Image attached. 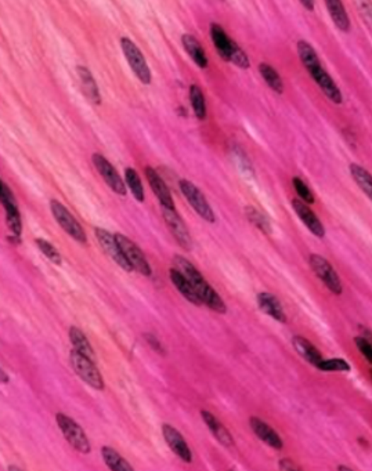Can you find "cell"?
Segmentation results:
<instances>
[{"mask_svg":"<svg viewBox=\"0 0 372 471\" xmlns=\"http://www.w3.org/2000/svg\"><path fill=\"white\" fill-rule=\"evenodd\" d=\"M173 268H176L178 271H180L187 281L191 284V286L194 288V291L197 292V295L199 296L202 304H205L207 307H209L211 310H214L215 313L219 314H226L227 313V306L224 303V300L220 297L216 291L207 282V279L202 277V274L191 264L186 257L183 256H175L173 257Z\"/></svg>","mask_w":372,"mask_h":471,"instance_id":"1","label":"cell"},{"mask_svg":"<svg viewBox=\"0 0 372 471\" xmlns=\"http://www.w3.org/2000/svg\"><path fill=\"white\" fill-rule=\"evenodd\" d=\"M69 361H71V365H72V369L75 371V373L85 383L93 387L94 390L104 388V379H103L98 368L95 366L94 359L74 349L69 354Z\"/></svg>","mask_w":372,"mask_h":471,"instance_id":"2","label":"cell"},{"mask_svg":"<svg viewBox=\"0 0 372 471\" xmlns=\"http://www.w3.org/2000/svg\"><path fill=\"white\" fill-rule=\"evenodd\" d=\"M56 421L62 430V436L71 443L74 449H76L81 453H89L92 450V445L88 436L75 420H72L69 416L64 413H57Z\"/></svg>","mask_w":372,"mask_h":471,"instance_id":"3","label":"cell"},{"mask_svg":"<svg viewBox=\"0 0 372 471\" xmlns=\"http://www.w3.org/2000/svg\"><path fill=\"white\" fill-rule=\"evenodd\" d=\"M121 49L124 52V59L127 61L129 66L137 76V79L143 85H150L151 83V71L149 68V64L144 59L143 53L140 49L136 46L134 42H132L129 37H122L121 39Z\"/></svg>","mask_w":372,"mask_h":471,"instance_id":"4","label":"cell"},{"mask_svg":"<svg viewBox=\"0 0 372 471\" xmlns=\"http://www.w3.org/2000/svg\"><path fill=\"white\" fill-rule=\"evenodd\" d=\"M180 191L183 192L185 198L188 201V204L194 209V211L205 221L208 223H215L216 221V214L214 211V209L209 205V202L207 201L205 195L202 194V191L192 184L188 180H180L179 182Z\"/></svg>","mask_w":372,"mask_h":471,"instance_id":"5","label":"cell"},{"mask_svg":"<svg viewBox=\"0 0 372 471\" xmlns=\"http://www.w3.org/2000/svg\"><path fill=\"white\" fill-rule=\"evenodd\" d=\"M309 263H310L311 269L317 275V278L321 279L322 284L334 295H342L343 286H342L341 278L337 274L335 268L331 265V263L325 257L313 253V255H310V257H309Z\"/></svg>","mask_w":372,"mask_h":471,"instance_id":"6","label":"cell"},{"mask_svg":"<svg viewBox=\"0 0 372 471\" xmlns=\"http://www.w3.org/2000/svg\"><path fill=\"white\" fill-rule=\"evenodd\" d=\"M50 210L54 216L56 221L60 224L62 230L69 236H72L75 240L81 243H86V234L82 228V226L75 220V217L69 213V210L62 205V202L52 199L50 201Z\"/></svg>","mask_w":372,"mask_h":471,"instance_id":"7","label":"cell"},{"mask_svg":"<svg viewBox=\"0 0 372 471\" xmlns=\"http://www.w3.org/2000/svg\"><path fill=\"white\" fill-rule=\"evenodd\" d=\"M122 252H124L126 260L129 262V264L132 265L133 271H137L141 275L150 277L151 275V267L149 264L144 253L141 252V249L127 236H122V234H114Z\"/></svg>","mask_w":372,"mask_h":471,"instance_id":"8","label":"cell"},{"mask_svg":"<svg viewBox=\"0 0 372 471\" xmlns=\"http://www.w3.org/2000/svg\"><path fill=\"white\" fill-rule=\"evenodd\" d=\"M94 236L97 238L103 250L107 253V256H110L117 264L120 265L121 268H124V271H127V272L133 271L132 265L129 264V262L126 260L124 252H122L115 236L110 234L104 228H94Z\"/></svg>","mask_w":372,"mask_h":471,"instance_id":"9","label":"cell"},{"mask_svg":"<svg viewBox=\"0 0 372 471\" xmlns=\"http://www.w3.org/2000/svg\"><path fill=\"white\" fill-rule=\"evenodd\" d=\"M94 168L97 169V172L100 173V176L103 177V180L105 181V184L118 195H126V184L124 180L120 176V173L117 172V169L101 155V153H94L93 158Z\"/></svg>","mask_w":372,"mask_h":471,"instance_id":"10","label":"cell"},{"mask_svg":"<svg viewBox=\"0 0 372 471\" xmlns=\"http://www.w3.org/2000/svg\"><path fill=\"white\" fill-rule=\"evenodd\" d=\"M162 214H163V219H165V221L169 227V231L172 233L173 238L178 240V243L183 249L191 250L192 249V238L190 236L186 223L179 216V213L175 209L162 207Z\"/></svg>","mask_w":372,"mask_h":471,"instance_id":"11","label":"cell"},{"mask_svg":"<svg viewBox=\"0 0 372 471\" xmlns=\"http://www.w3.org/2000/svg\"><path fill=\"white\" fill-rule=\"evenodd\" d=\"M309 74H310L313 81L315 82V85L324 93V95L331 103H334L337 105H341L342 103H343L342 91L338 88V85L335 83V81L332 79V76L325 71V68L322 66V64L314 66L313 69L309 71Z\"/></svg>","mask_w":372,"mask_h":471,"instance_id":"12","label":"cell"},{"mask_svg":"<svg viewBox=\"0 0 372 471\" xmlns=\"http://www.w3.org/2000/svg\"><path fill=\"white\" fill-rule=\"evenodd\" d=\"M4 207V211H6V224L8 227V230L11 231V239H17L20 240V236L23 233V223H21V214L20 210L17 207L16 198L11 192V190L6 185L4 191H3V197H1V202Z\"/></svg>","mask_w":372,"mask_h":471,"instance_id":"13","label":"cell"},{"mask_svg":"<svg viewBox=\"0 0 372 471\" xmlns=\"http://www.w3.org/2000/svg\"><path fill=\"white\" fill-rule=\"evenodd\" d=\"M162 436L165 438L169 448L172 449L173 453H176L183 462L191 463L192 462V453L190 450V446L183 436L170 424H163L162 426Z\"/></svg>","mask_w":372,"mask_h":471,"instance_id":"14","label":"cell"},{"mask_svg":"<svg viewBox=\"0 0 372 471\" xmlns=\"http://www.w3.org/2000/svg\"><path fill=\"white\" fill-rule=\"evenodd\" d=\"M292 207L295 210V213L298 214V217L301 219V221L309 228L311 234L320 239H322L325 236V228L322 226V223L320 221V219L315 216V213L311 210L309 205L306 202H303L302 199H292Z\"/></svg>","mask_w":372,"mask_h":471,"instance_id":"15","label":"cell"},{"mask_svg":"<svg viewBox=\"0 0 372 471\" xmlns=\"http://www.w3.org/2000/svg\"><path fill=\"white\" fill-rule=\"evenodd\" d=\"M249 424H250L252 431L256 434V437L260 441L265 442L266 445H269L270 448L277 449V450H281L284 448V442L279 437V433L272 426H269L266 421L253 416L249 419Z\"/></svg>","mask_w":372,"mask_h":471,"instance_id":"16","label":"cell"},{"mask_svg":"<svg viewBox=\"0 0 372 471\" xmlns=\"http://www.w3.org/2000/svg\"><path fill=\"white\" fill-rule=\"evenodd\" d=\"M146 177H147V181H149L153 192L156 194L161 207H166V209H175V201L172 198V194H170L166 182L162 180V177L159 176L156 170L150 166L146 168Z\"/></svg>","mask_w":372,"mask_h":471,"instance_id":"17","label":"cell"},{"mask_svg":"<svg viewBox=\"0 0 372 471\" xmlns=\"http://www.w3.org/2000/svg\"><path fill=\"white\" fill-rule=\"evenodd\" d=\"M256 301H257L259 308L265 314H267L270 318H273L274 321H277L279 324H286V321H288L286 313L284 311V307H282L281 301L273 293L262 292L256 297Z\"/></svg>","mask_w":372,"mask_h":471,"instance_id":"18","label":"cell"},{"mask_svg":"<svg viewBox=\"0 0 372 471\" xmlns=\"http://www.w3.org/2000/svg\"><path fill=\"white\" fill-rule=\"evenodd\" d=\"M201 417L217 441L220 442L221 445H224L226 448L234 446V438H233L231 433L224 427V424L221 421L217 420L216 416H214L209 411L204 409V411H201Z\"/></svg>","mask_w":372,"mask_h":471,"instance_id":"19","label":"cell"},{"mask_svg":"<svg viewBox=\"0 0 372 471\" xmlns=\"http://www.w3.org/2000/svg\"><path fill=\"white\" fill-rule=\"evenodd\" d=\"M324 3H325V7H327L330 17L332 18L335 27L344 33L350 32V28H351L350 18H349V14H347L342 0H324Z\"/></svg>","mask_w":372,"mask_h":471,"instance_id":"20","label":"cell"},{"mask_svg":"<svg viewBox=\"0 0 372 471\" xmlns=\"http://www.w3.org/2000/svg\"><path fill=\"white\" fill-rule=\"evenodd\" d=\"M211 36H212V42L215 45V49H216L219 56L224 59V61L230 62L234 40L227 36V33L224 32V30L219 24H212V27H211Z\"/></svg>","mask_w":372,"mask_h":471,"instance_id":"21","label":"cell"},{"mask_svg":"<svg viewBox=\"0 0 372 471\" xmlns=\"http://www.w3.org/2000/svg\"><path fill=\"white\" fill-rule=\"evenodd\" d=\"M76 74H78V78H79L81 88H82L83 94L93 104H100L101 103V95H100V90H98V86H97V83L94 81L92 72L86 66L79 65V66H76Z\"/></svg>","mask_w":372,"mask_h":471,"instance_id":"22","label":"cell"},{"mask_svg":"<svg viewBox=\"0 0 372 471\" xmlns=\"http://www.w3.org/2000/svg\"><path fill=\"white\" fill-rule=\"evenodd\" d=\"M169 277H170V281L173 284V286L180 292V295L183 296L185 298H187L190 303L195 304V306H201L202 301L199 298V296L197 295V292L194 291V288L191 286V284L188 282L186 279V277L178 271L176 268H172L169 271Z\"/></svg>","mask_w":372,"mask_h":471,"instance_id":"23","label":"cell"},{"mask_svg":"<svg viewBox=\"0 0 372 471\" xmlns=\"http://www.w3.org/2000/svg\"><path fill=\"white\" fill-rule=\"evenodd\" d=\"M292 346L296 350V353L301 354L309 364L315 368L324 359L321 353L317 350V347L303 336H295L292 339Z\"/></svg>","mask_w":372,"mask_h":471,"instance_id":"24","label":"cell"},{"mask_svg":"<svg viewBox=\"0 0 372 471\" xmlns=\"http://www.w3.org/2000/svg\"><path fill=\"white\" fill-rule=\"evenodd\" d=\"M182 43L183 47L186 50L187 54L191 57V59L202 69H205L208 66V57L205 54V50L202 49L201 43L190 33H185L182 36Z\"/></svg>","mask_w":372,"mask_h":471,"instance_id":"25","label":"cell"},{"mask_svg":"<svg viewBox=\"0 0 372 471\" xmlns=\"http://www.w3.org/2000/svg\"><path fill=\"white\" fill-rule=\"evenodd\" d=\"M350 170V176L353 177L354 182L359 185V188L367 195V198L372 201V175L364 169L363 166L357 165V163H351L349 166Z\"/></svg>","mask_w":372,"mask_h":471,"instance_id":"26","label":"cell"},{"mask_svg":"<svg viewBox=\"0 0 372 471\" xmlns=\"http://www.w3.org/2000/svg\"><path fill=\"white\" fill-rule=\"evenodd\" d=\"M103 459L107 465V467L112 471H133V467L124 460V458L112 448L103 446L101 448Z\"/></svg>","mask_w":372,"mask_h":471,"instance_id":"27","label":"cell"},{"mask_svg":"<svg viewBox=\"0 0 372 471\" xmlns=\"http://www.w3.org/2000/svg\"><path fill=\"white\" fill-rule=\"evenodd\" d=\"M69 339H71V343L74 346V349L79 353L89 356L95 361V356H94L93 347L91 344V342L88 340V337L85 336V333L76 327V326H71L69 329Z\"/></svg>","mask_w":372,"mask_h":471,"instance_id":"28","label":"cell"},{"mask_svg":"<svg viewBox=\"0 0 372 471\" xmlns=\"http://www.w3.org/2000/svg\"><path fill=\"white\" fill-rule=\"evenodd\" d=\"M259 72L262 75V78L265 79V82L269 85V88L272 90H274L276 93L279 94H282L284 93V83H282V79L279 76V72L269 64L266 62H262L259 65Z\"/></svg>","mask_w":372,"mask_h":471,"instance_id":"29","label":"cell"},{"mask_svg":"<svg viewBox=\"0 0 372 471\" xmlns=\"http://www.w3.org/2000/svg\"><path fill=\"white\" fill-rule=\"evenodd\" d=\"M124 181H126V185L129 187V190L132 191V195L136 198V201L144 202V199H146L144 187H143V182L140 180V176L137 175V172L132 168H127L124 170Z\"/></svg>","mask_w":372,"mask_h":471,"instance_id":"30","label":"cell"},{"mask_svg":"<svg viewBox=\"0 0 372 471\" xmlns=\"http://www.w3.org/2000/svg\"><path fill=\"white\" fill-rule=\"evenodd\" d=\"M190 101L191 107L194 110V114L198 119L207 118V104H205V97L204 93L199 86L191 85L190 86Z\"/></svg>","mask_w":372,"mask_h":471,"instance_id":"31","label":"cell"},{"mask_svg":"<svg viewBox=\"0 0 372 471\" xmlns=\"http://www.w3.org/2000/svg\"><path fill=\"white\" fill-rule=\"evenodd\" d=\"M245 214L248 217L249 221L256 227L259 228L262 233L265 234H270L272 233V227H270V223L269 220L256 209L253 207H245Z\"/></svg>","mask_w":372,"mask_h":471,"instance_id":"32","label":"cell"},{"mask_svg":"<svg viewBox=\"0 0 372 471\" xmlns=\"http://www.w3.org/2000/svg\"><path fill=\"white\" fill-rule=\"evenodd\" d=\"M317 369L321 372H349L351 368L347 361L343 358H331V359H322Z\"/></svg>","mask_w":372,"mask_h":471,"instance_id":"33","label":"cell"},{"mask_svg":"<svg viewBox=\"0 0 372 471\" xmlns=\"http://www.w3.org/2000/svg\"><path fill=\"white\" fill-rule=\"evenodd\" d=\"M36 246L50 262H53L56 264H62V255L50 242H47L46 239H42V238H37Z\"/></svg>","mask_w":372,"mask_h":471,"instance_id":"34","label":"cell"},{"mask_svg":"<svg viewBox=\"0 0 372 471\" xmlns=\"http://www.w3.org/2000/svg\"><path fill=\"white\" fill-rule=\"evenodd\" d=\"M292 184H293V188H295L298 197L303 202H306L308 205L314 204V195H313L310 188L306 185V182L301 177H293L292 178Z\"/></svg>","mask_w":372,"mask_h":471,"instance_id":"35","label":"cell"},{"mask_svg":"<svg viewBox=\"0 0 372 471\" xmlns=\"http://www.w3.org/2000/svg\"><path fill=\"white\" fill-rule=\"evenodd\" d=\"M230 62H233L234 65H237L241 69H248L249 66H250V62H249L247 53L236 42L233 45V52H231Z\"/></svg>","mask_w":372,"mask_h":471,"instance_id":"36","label":"cell"},{"mask_svg":"<svg viewBox=\"0 0 372 471\" xmlns=\"http://www.w3.org/2000/svg\"><path fill=\"white\" fill-rule=\"evenodd\" d=\"M354 343L359 349L360 354L368 361V364L372 365V343L366 337V336H357L354 339Z\"/></svg>","mask_w":372,"mask_h":471,"instance_id":"37","label":"cell"},{"mask_svg":"<svg viewBox=\"0 0 372 471\" xmlns=\"http://www.w3.org/2000/svg\"><path fill=\"white\" fill-rule=\"evenodd\" d=\"M363 16L372 24V0H356Z\"/></svg>","mask_w":372,"mask_h":471,"instance_id":"38","label":"cell"},{"mask_svg":"<svg viewBox=\"0 0 372 471\" xmlns=\"http://www.w3.org/2000/svg\"><path fill=\"white\" fill-rule=\"evenodd\" d=\"M144 337H146L147 343H149L156 351H158L159 354H165V351H163V347H162V344H161V342L156 339L154 335H151V333H144Z\"/></svg>","mask_w":372,"mask_h":471,"instance_id":"39","label":"cell"},{"mask_svg":"<svg viewBox=\"0 0 372 471\" xmlns=\"http://www.w3.org/2000/svg\"><path fill=\"white\" fill-rule=\"evenodd\" d=\"M279 467V470L282 471L301 470V466H298L296 463H293V460H291V459H281Z\"/></svg>","mask_w":372,"mask_h":471,"instance_id":"40","label":"cell"},{"mask_svg":"<svg viewBox=\"0 0 372 471\" xmlns=\"http://www.w3.org/2000/svg\"><path fill=\"white\" fill-rule=\"evenodd\" d=\"M301 4L308 10V11H313L314 10V0H299Z\"/></svg>","mask_w":372,"mask_h":471,"instance_id":"41","label":"cell"},{"mask_svg":"<svg viewBox=\"0 0 372 471\" xmlns=\"http://www.w3.org/2000/svg\"><path fill=\"white\" fill-rule=\"evenodd\" d=\"M8 382H10L8 375L3 371V368H0V383L7 384Z\"/></svg>","mask_w":372,"mask_h":471,"instance_id":"42","label":"cell"},{"mask_svg":"<svg viewBox=\"0 0 372 471\" xmlns=\"http://www.w3.org/2000/svg\"><path fill=\"white\" fill-rule=\"evenodd\" d=\"M4 187H6V184L0 180V202H1V197H3V191H4Z\"/></svg>","mask_w":372,"mask_h":471,"instance_id":"43","label":"cell"},{"mask_svg":"<svg viewBox=\"0 0 372 471\" xmlns=\"http://www.w3.org/2000/svg\"><path fill=\"white\" fill-rule=\"evenodd\" d=\"M338 470H351V469L350 467H344V466H339Z\"/></svg>","mask_w":372,"mask_h":471,"instance_id":"44","label":"cell"},{"mask_svg":"<svg viewBox=\"0 0 372 471\" xmlns=\"http://www.w3.org/2000/svg\"><path fill=\"white\" fill-rule=\"evenodd\" d=\"M8 470H21V469H20V467H16V466H10Z\"/></svg>","mask_w":372,"mask_h":471,"instance_id":"45","label":"cell"},{"mask_svg":"<svg viewBox=\"0 0 372 471\" xmlns=\"http://www.w3.org/2000/svg\"><path fill=\"white\" fill-rule=\"evenodd\" d=\"M370 373H371V378H372V369L370 371Z\"/></svg>","mask_w":372,"mask_h":471,"instance_id":"46","label":"cell"}]
</instances>
